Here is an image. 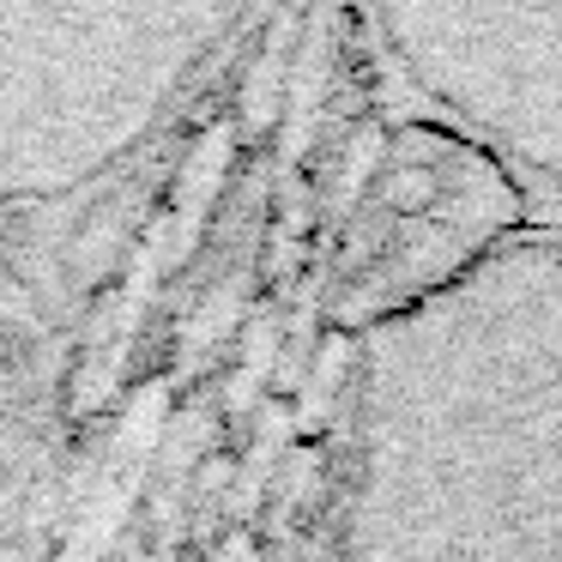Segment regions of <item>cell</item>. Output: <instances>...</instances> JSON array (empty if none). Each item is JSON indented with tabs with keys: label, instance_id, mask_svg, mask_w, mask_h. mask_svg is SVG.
<instances>
[{
	"label": "cell",
	"instance_id": "6da1fadb",
	"mask_svg": "<svg viewBox=\"0 0 562 562\" xmlns=\"http://www.w3.org/2000/svg\"><path fill=\"white\" fill-rule=\"evenodd\" d=\"M303 562H562V231L351 333Z\"/></svg>",
	"mask_w": 562,
	"mask_h": 562
},
{
	"label": "cell",
	"instance_id": "7a4b0ae2",
	"mask_svg": "<svg viewBox=\"0 0 562 562\" xmlns=\"http://www.w3.org/2000/svg\"><path fill=\"white\" fill-rule=\"evenodd\" d=\"M243 0H0V206L115 170Z\"/></svg>",
	"mask_w": 562,
	"mask_h": 562
}]
</instances>
